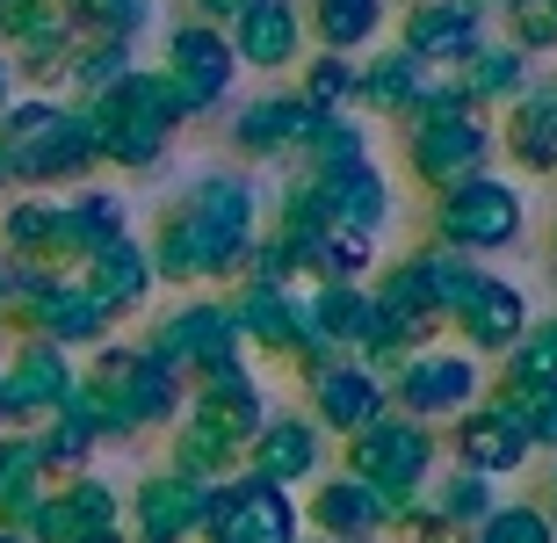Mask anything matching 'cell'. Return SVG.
<instances>
[{"instance_id":"6da1fadb","label":"cell","mask_w":557,"mask_h":543,"mask_svg":"<svg viewBox=\"0 0 557 543\" xmlns=\"http://www.w3.org/2000/svg\"><path fill=\"white\" fill-rule=\"evenodd\" d=\"M261 232V196L239 168H210L188 182V196L174 210H160V225L145 239L152 254V275L174 283V291H196V283H218L232 291L247 275V247Z\"/></svg>"},{"instance_id":"7a4b0ae2","label":"cell","mask_w":557,"mask_h":543,"mask_svg":"<svg viewBox=\"0 0 557 543\" xmlns=\"http://www.w3.org/2000/svg\"><path fill=\"white\" fill-rule=\"evenodd\" d=\"M0 168L15 188H81L87 174L102 168V146H95V124L81 116V102H59V95H15L8 116H0Z\"/></svg>"},{"instance_id":"3957f363","label":"cell","mask_w":557,"mask_h":543,"mask_svg":"<svg viewBox=\"0 0 557 543\" xmlns=\"http://www.w3.org/2000/svg\"><path fill=\"white\" fill-rule=\"evenodd\" d=\"M81 116L95 124L102 168H124V174H152L166 160V146H174V131L188 124L182 95L166 87L160 65H131L109 95H87Z\"/></svg>"},{"instance_id":"277c9868","label":"cell","mask_w":557,"mask_h":543,"mask_svg":"<svg viewBox=\"0 0 557 543\" xmlns=\"http://www.w3.org/2000/svg\"><path fill=\"white\" fill-rule=\"evenodd\" d=\"M529 239V188L507 174H471V182L428 196V247H449L463 261H493Z\"/></svg>"},{"instance_id":"5b68a950","label":"cell","mask_w":557,"mask_h":543,"mask_svg":"<svg viewBox=\"0 0 557 543\" xmlns=\"http://www.w3.org/2000/svg\"><path fill=\"white\" fill-rule=\"evenodd\" d=\"M333 471H348V479H362L370 493H384L392 515H398V507L420 501L428 479L442 471V428L406 420V414H384V420H370L362 435L333 442Z\"/></svg>"},{"instance_id":"8992f818","label":"cell","mask_w":557,"mask_h":543,"mask_svg":"<svg viewBox=\"0 0 557 543\" xmlns=\"http://www.w3.org/2000/svg\"><path fill=\"white\" fill-rule=\"evenodd\" d=\"M196 536L203 543H305V507H297V493L239 471V479H218L203 493Z\"/></svg>"},{"instance_id":"52a82bcc","label":"cell","mask_w":557,"mask_h":543,"mask_svg":"<svg viewBox=\"0 0 557 543\" xmlns=\"http://www.w3.org/2000/svg\"><path fill=\"white\" fill-rule=\"evenodd\" d=\"M398 160H406V174L428 196H442V188L499 168V131L485 109L478 116H449V124H398Z\"/></svg>"},{"instance_id":"ba28073f","label":"cell","mask_w":557,"mask_h":543,"mask_svg":"<svg viewBox=\"0 0 557 543\" xmlns=\"http://www.w3.org/2000/svg\"><path fill=\"white\" fill-rule=\"evenodd\" d=\"M485 398V362L463 356L456 341H434V348H413L392 377V414L428 420V428H449L463 406Z\"/></svg>"},{"instance_id":"9c48e42d","label":"cell","mask_w":557,"mask_h":543,"mask_svg":"<svg viewBox=\"0 0 557 543\" xmlns=\"http://www.w3.org/2000/svg\"><path fill=\"white\" fill-rule=\"evenodd\" d=\"M145 348L152 356H166L174 370L196 384V377H218V370H232V362H247V341H239V326H232V312H225V297H203V291H188L174 312L145 334Z\"/></svg>"},{"instance_id":"30bf717a","label":"cell","mask_w":557,"mask_h":543,"mask_svg":"<svg viewBox=\"0 0 557 543\" xmlns=\"http://www.w3.org/2000/svg\"><path fill=\"white\" fill-rule=\"evenodd\" d=\"M442 464H463V471H478V479H521L529 464H536V449H529V428H521L515 406H499V398H478V406H463V414L442 428Z\"/></svg>"},{"instance_id":"8fae6325","label":"cell","mask_w":557,"mask_h":543,"mask_svg":"<svg viewBox=\"0 0 557 543\" xmlns=\"http://www.w3.org/2000/svg\"><path fill=\"white\" fill-rule=\"evenodd\" d=\"M160 73H166V87L182 95L188 124H196V116H210V109H218L232 87H239V59H232V37H225V29H210V22H174V29H166Z\"/></svg>"},{"instance_id":"7c38bea8","label":"cell","mask_w":557,"mask_h":543,"mask_svg":"<svg viewBox=\"0 0 557 543\" xmlns=\"http://www.w3.org/2000/svg\"><path fill=\"white\" fill-rule=\"evenodd\" d=\"M485 37H493V22L478 0H398L392 15V44L413 51L428 73H456Z\"/></svg>"},{"instance_id":"4fadbf2b","label":"cell","mask_w":557,"mask_h":543,"mask_svg":"<svg viewBox=\"0 0 557 543\" xmlns=\"http://www.w3.org/2000/svg\"><path fill=\"white\" fill-rule=\"evenodd\" d=\"M529 319H536V305H529V291H521L515 275L478 269L471 297L449 312V341L463 348V356H478V362H499L521 334H529Z\"/></svg>"},{"instance_id":"5bb4252c","label":"cell","mask_w":557,"mask_h":543,"mask_svg":"<svg viewBox=\"0 0 557 543\" xmlns=\"http://www.w3.org/2000/svg\"><path fill=\"white\" fill-rule=\"evenodd\" d=\"M305 414L319 420V435H326V442H348V435H362L370 420L392 414V384H384L370 362L341 356V362H326V370L305 377Z\"/></svg>"},{"instance_id":"9a60e30c","label":"cell","mask_w":557,"mask_h":543,"mask_svg":"<svg viewBox=\"0 0 557 543\" xmlns=\"http://www.w3.org/2000/svg\"><path fill=\"white\" fill-rule=\"evenodd\" d=\"M232 59L239 73H261V81H283L297 73L311 51V29H305V0H253L247 15H232Z\"/></svg>"},{"instance_id":"2e32d148","label":"cell","mask_w":557,"mask_h":543,"mask_svg":"<svg viewBox=\"0 0 557 543\" xmlns=\"http://www.w3.org/2000/svg\"><path fill=\"white\" fill-rule=\"evenodd\" d=\"M311 124H319V109L289 87V95H253L239 116H232V152L253 160V168H297L311 146Z\"/></svg>"},{"instance_id":"e0dca14e","label":"cell","mask_w":557,"mask_h":543,"mask_svg":"<svg viewBox=\"0 0 557 543\" xmlns=\"http://www.w3.org/2000/svg\"><path fill=\"white\" fill-rule=\"evenodd\" d=\"M247 471L253 479L283 485V493H305L311 479H326L333 471V442L319 435V420L311 414H269L261 420V435L247 442Z\"/></svg>"},{"instance_id":"ac0fdd59","label":"cell","mask_w":557,"mask_h":543,"mask_svg":"<svg viewBox=\"0 0 557 543\" xmlns=\"http://www.w3.org/2000/svg\"><path fill=\"white\" fill-rule=\"evenodd\" d=\"M297 507H305V536H319V543H384L392 536V501L370 493L362 479H348V471L311 479V501H297Z\"/></svg>"},{"instance_id":"d6986e66","label":"cell","mask_w":557,"mask_h":543,"mask_svg":"<svg viewBox=\"0 0 557 543\" xmlns=\"http://www.w3.org/2000/svg\"><path fill=\"white\" fill-rule=\"evenodd\" d=\"M493 131H499V160H515V174L550 182V174H557V73L536 81L521 102L499 109Z\"/></svg>"},{"instance_id":"ffe728a7","label":"cell","mask_w":557,"mask_h":543,"mask_svg":"<svg viewBox=\"0 0 557 543\" xmlns=\"http://www.w3.org/2000/svg\"><path fill=\"white\" fill-rule=\"evenodd\" d=\"M81 283H87V297H95L109 319H138L145 305H152V291H160V275H152V254H145L138 232L109 239L102 254H87V261H81Z\"/></svg>"},{"instance_id":"44dd1931","label":"cell","mask_w":557,"mask_h":543,"mask_svg":"<svg viewBox=\"0 0 557 543\" xmlns=\"http://www.w3.org/2000/svg\"><path fill=\"white\" fill-rule=\"evenodd\" d=\"M297 291H305V283H297ZM297 291H283V283H232L225 291V312H232V326H239V341H247V356L289 362V348L305 334Z\"/></svg>"},{"instance_id":"7402d4cb","label":"cell","mask_w":557,"mask_h":543,"mask_svg":"<svg viewBox=\"0 0 557 543\" xmlns=\"http://www.w3.org/2000/svg\"><path fill=\"white\" fill-rule=\"evenodd\" d=\"M297 312H305L311 334H326L341 356H362L384 334V312H376L370 283H305L297 291Z\"/></svg>"},{"instance_id":"603a6c76","label":"cell","mask_w":557,"mask_h":543,"mask_svg":"<svg viewBox=\"0 0 557 543\" xmlns=\"http://www.w3.org/2000/svg\"><path fill=\"white\" fill-rule=\"evenodd\" d=\"M29 529H37V543H102V536H124V501L102 479H73L65 493L37 501Z\"/></svg>"},{"instance_id":"cb8c5ba5","label":"cell","mask_w":557,"mask_h":543,"mask_svg":"<svg viewBox=\"0 0 557 543\" xmlns=\"http://www.w3.org/2000/svg\"><path fill=\"white\" fill-rule=\"evenodd\" d=\"M0 254H8V261H29V269H59V275H73L59 196H44V188H15V203L0 210Z\"/></svg>"},{"instance_id":"d4e9b609","label":"cell","mask_w":557,"mask_h":543,"mask_svg":"<svg viewBox=\"0 0 557 543\" xmlns=\"http://www.w3.org/2000/svg\"><path fill=\"white\" fill-rule=\"evenodd\" d=\"M420 87H428V65L384 37L376 51L355 59V116H370V124H398V116L413 109Z\"/></svg>"},{"instance_id":"484cf974","label":"cell","mask_w":557,"mask_h":543,"mask_svg":"<svg viewBox=\"0 0 557 543\" xmlns=\"http://www.w3.org/2000/svg\"><path fill=\"white\" fill-rule=\"evenodd\" d=\"M73 356L65 348H51V341L22 334L15 362H8V377H0V406L8 414H59V398L73 392Z\"/></svg>"},{"instance_id":"4316f807","label":"cell","mask_w":557,"mask_h":543,"mask_svg":"<svg viewBox=\"0 0 557 543\" xmlns=\"http://www.w3.org/2000/svg\"><path fill=\"white\" fill-rule=\"evenodd\" d=\"M392 15H398V0H311L305 29H311V51L362 59V51H376L392 37Z\"/></svg>"},{"instance_id":"83f0119b","label":"cell","mask_w":557,"mask_h":543,"mask_svg":"<svg viewBox=\"0 0 557 543\" xmlns=\"http://www.w3.org/2000/svg\"><path fill=\"white\" fill-rule=\"evenodd\" d=\"M203 493L210 485L182 479V471H152L131 501V522H138V543H188L196 522H203Z\"/></svg>"},{"instance_id":"f1b7e54d","label":"cell","mask_w":557,"mask_h":543,"mask_svg":"<svg viewBox=\"0 0 557 543\" xmlns=\"http://www.w3.org/2000/svg\"><path fill=\"white\" fill-rule=\"evenodd\" d=\"M557 377V312H543V319H529V334L507 348L499 362H485V398H499V406H529V392L536 384H550Z\"/></svg>"},{"instance_id":"f546056e","label":"cell","mask_w":557,"mask_h":543,"mask_svg":"<svg viewBox=\"0 0 557 543\" xmlns=\"http://www.w3.org/2000/svg\"><path fill=\"white\" fill-rule=\"evenodd\" d=\"M311 182L333 196V218L355 232H370V239H384L398 218V182L384 174V160H362V168H341V174H311Z\"/></svg>"},{"instance_id":"4dcf8cb0","label":"cell","mask_w":557,"mask_h":543,"mask_svg":"<svg viewBox=\"0 0 557 543\" xmlns=\"http://www.w3.org/2000/svg\"><path fill=\"white\" fill-rule=\"evenodd\" d=\"M456 81H463V95H471V102L485 109V116H493V109L521 102V95H529V87H536L543 73H536V59H529V51H515L507 37H485V44L471 51V59L456 65Z\"/></svg>"},{"instance_id":"1f68e13d","label":"cell","mask_w":557,"mask_h":543,"mask_svg":"<svg viewBox=\"0 0 557 543\" xmlns=\"http://www.w3.org/2000/svg\"><path fill=\"white\" fill-rule=\"evenodd\" d=\"M59 210H65V254H73V269H81L87 254H102L109 239H124V232H131V203H124V188L81 182L73 196H59Z\"/></svg>"},{"instance_id":"d6a6232c","label":"cell","mask_w":557,"mask_h":543,"mask_svg":"<svg viewBox=\"0 0 557 543\" xmlns=\"http://www.w3.org/2000/svg\"><path fill=\"white\" fill-rule=\"evenodd\" d=\"M376 261H384V239H370L355 225H326L319 239L297 247V275L305 283H370Z\"/></svg>"},{"instance_id":"836d02e7","label":"cell","mask_w":557,"mask_h":543,"mask_svg":"<svg viewBox=\"0 0 557 543\" xmlns=\"http://www.w3.org/2000/svg\"><path fill=\"white\" fill-rule=\"evenodd\" d=\"M420 501H428V507H434V515H442L449 529H463V536H471V529L485 522V515H493V507L507 501V493H499L493 479L463 471V464H442V471L428 479V493H420Z\"/></svg>"},{"instance_id":"e575fe53","label":"cell","mask_w":557,"mask_h":543,"mask_svg":"<svg viewBox=\"0 0 557 543\" xmlns=\"http://www.w3.org/2000/svg\"><path fill=\"white\" fill-rule=\"evenodd\" d=\"M362 160H376L370 116L333 109V116H319V124H311V146H305V160H297V168H305V174H341V168H362Z\"/></svg>"},{"instance_id":"d590c367","label":"cell","mask_w":557,"mask_h":543,"mask_svg":"<svg viewBox=\"0 0 557 543\" xmlns=\"http://www.w3.org/2000/svg\"><path fill=\"white\" fill-rule=\"evenodd\" d=\"M65 22L81 29V37H124L138 44L152 29V0H59Z\"/></svg>"},{"instance_id":"8d00e7d4","label":"cell","mask_w":557,"mask_h":543,"mask_svg":"<svg viewBox=\"0 0 557 543\" xmlns=\"http://www.w3.org/2000/svg\"><path fill=\"white\" fill-rule=\"evenodd\" d=\"M297 95H305L319 116L355 109V59H341V51H305V65H297Z\"/></svg>"},{"instance_id":"74e56055","label":"cell","mask_w":557,"mask_h":543,"mask_svg":"<svg viewBox=\"0 0 557 543\" xmlns=\"http://www.w3.org/2000/svg\"><path fill=\"white\" fill-rule=\"evenodd\" d=\"M499 37L529 51V59H557V0H493Z\"/></svg>"},{"instance_id":"f35d334b","label":"cell","mask_w":557,"mask_h":543,"mask_svg":"<svg viewBox=\"0 0 557 543\" xmlns=\"http://www.w3.org/2000/svg\"><path fill=\"white\" fill-rule=\"evenodd\" d=\"M471 543H557V522L543 515V501H499L471 529Z\"/></svg>"},{"instance_id":"ab89813d","label":"cell","mask_w":557,"mask_h":543,"mask_svg":"<svg viewBox=\"0 0 557 543\" xmlns=\"http://www.w3.org/2000/svg\"><path fill=\"white\" fill-rule=\"evenodd\" d=\"M449 116H478V102L463 95L456 73H428V87L413 95V109H406L398 124H449Z\"/></svg>"},{"instance_id":"60d3db41","label":"cell","mask_w":557,"mask_h":543,"mask_svg":"<svg viewBox=\"0 0 557 543\" xmlns=\"http://www.w3.org/2000/svg\"><path fill=\"white\" fill-rule=\"evenodd\" d=\"M521 428H529V449H536V457H557V377L529 392V406H521Z\"/></svg>"},{"instance_id":"b9f144b4","label":"cell","mask_w":557,"mask_h":543,"mask_svg":"<svg viewBox=\"0 0 557 543\" xmlns=\"http://www.w3.org/2000/svg\"><path fill=\"white\" fill-rule=\"evenodd\" d=\"M51 8H59V0H0V51H15V44L29 37Z\"/></svg>"},{"instance_id":"7bdbcfd3","label":"cell","mask_w":557,"mask_h":543,"mask_svg":"<svg viewBox=\"0 0 557 543\" xmlns=\"http://www.w3.org/2000/svg\"><path fill=\"white\" fill-rule=\"evenodd\" d=\"M253 0H188V22H210V29H232V15H247Z\"/></svg>"},{"instance_id":"ee69618b","label":"cell","mask_w":557,"mask_h":543,"mask_svg":"<svg viewBox=\"0 0 557 543\" xmlns=\"http://www.w3.org/2000/svg\"><path fill=\"white\" fill-rule=\"evenodd\" d=\"M536 501H543V515L557 522V457H543V493H536Z\"/></svg>"},{"instance_id":"f6af8a7d","label":"cell","mask_w":557,"mask_h":543,"mask_svg":"<svg viewBox=\"0 0 557 543\" xmlns=\"http://www.w3.org/2000/svg\"><path fill=\"white\" fill-rule=\"evenodd\" d=\"M550 261H557V225H550Z\"/></svg>"},{"instance_id":"bcb514c9","label":"cell","mask_w":557,"mask_h":543,"mask_svg":"<svg viewBox=\"0 0 557 543\" xmlns=\"http://www.w3.org/2000/svg\"><path fill=\"white\" fill-rule=\"evenodd\" d=\"M102 543H131V536H102Z\"/></svg>"},{"instance_id":"7dc6e473","label":"cell","mask_w":557,"mask_h":543,"mask_svg":"<svg viewBox=\"0 0 557 543\" xmlns=\"http://www.w3.org/2000/svg\"><path fill=\"white\" fill-rule=\"evenodd\" d=\"M449 543H471V536H449Z\"/></svg>"},{"instance_id":"c3c4849f","label":"cell","mask_w":557,"mask_h":543,"mask_svg":"<svg viewBox=\"0 0 557 543\" xmlns=\"http://www.w3.org/2000/svg\"><path fill=\"white\" fill-rule=\"evenodd\" d=\"M478 8H493V0H478Z\"/></svg>"},{"instance_id":"681fc988","label":"cell","mask_w":557,"mask_h":543,"mask_svg":"<svg viewBox=\"0 0 557 543\" xmlns=\"http://www.w3.org/2000/svg\"><path fill=\"white\" fill-rule=\"evenodd\" d=\"M0 543H15V536H0Z\"/></svg>"},{"instance_id":"f907efd6","label":"cell","mask_w":557,"mask_h":543,"mask_svg":"<svg viewBox=\"0 0 557 543\" xmlns=\"http://www.w3.org/2000/svg\"><path fill=\"white\" fill-rule=\"evenodd\" d=\"M305 543H319V536H305Z\"/></svg>"}]
</instances>
